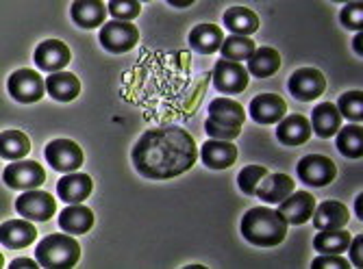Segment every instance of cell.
<instances>
[{"label":"cell","mask_w":363,"mask_h":269,"mask_svg":"<svg viewBox=\"0 0 363 269\" xmlns=\"http://www.w3.org/2000/svg\"><path fill=\"white\" fill-rule=\"evenodd\" d=\"M107 11L118 22H130L140 16L142 5H140V0H111V3L107 5Z\"/></svg>","instance_id":"836d02e7"},{"label":"cell","mask_w":363,"mask_h":269,"mask_svg":"<svg viewBox=\"0 0 363 269\" xmlns=\"http://www.w3.org/2000/svg\"><path fill=\"white\" fill-rule=\"evenodd\" d=\"M46 91L59 103H70L81 93V83L70 72H55L46 79Z\"/></svg>","instance_id":"4316f807"},{"label":"cell","mask_w":363,"mask_h":269,"mask_svg":"<svg viewBox=\"0 0 363 269\" xmlns=\"http://www.w3.org/2000/svg\"><path fill=\"white\" fill-rule=\"evenodd\" d=\"M57 193L63 202H68V205H81L91 193V178L81 172L79 174L70 172L68 176H63L57 183Z\"/></svg>","instance_id":"44dd1931"},{"label":"cell","mask_w":363,"mask_h":269,"mask_svg":"<svg viewBox=\"0 0 363 269\" xmlns=\"http://www.w3.org/2000/svg\"><path fill=\"white\" fill-rule=\"evenodd\" d=\"M224 44V33L216 24H198L189 33V48L201 55H213Z\"/></svg>","instance_id":"d6986e66"},{"label":"cell","mask_w":363,"mask_h":269,"mask_svg":"<svg viewBox=\"0 0 363 269\" xmlns=\"http://www.w3.org/2000/svg\"><path fill=\"white\" fill-rule=\"evenodd\" d=\"M266 174H268V170L263 165H248V167H244V170L240 172L238 185H240V189L246 195H252L257 191V185L261 183V178L266 176Z\"/></svg>","instance_id":"e575fe53"},{"label":"cell","mask_w":363,"mask_h":269,"mask_svg":"<svg viewBox=\"0 0 363 269\" xmlns=\"http://www.w3.org/2000/svg\"><path fill=\"white\" fill-rule=\"evenodd\" d=\"M101 40L103 48L107 52H113V55H122V52H128L130 48H135L138 42H140V28L130 22H107L103 24L101 28Z\"/></svg>","instance_id":"277c9868"},{"label":"cell","mask_w":363,"mask_h":269,"mask_svg":"<svg viewBox=\"0 0 363 269\" xmlns=\"http://www.w3.org/2000/svg\"><path fill=\"white\" fill-rule=\"evenodd\" d=\"M30 152V142L20 130H5L0 134V154L7 161H20Z\"/></svg>","instance_id":"f546056e"},{"label":"cell","mask_w":363,"mask_h":269,"mask_svg":"<svg viewBox=\"0 0 363 269\" xmlns=\"http://www.w3.org/2000/svg\"><path fill=\"white\" fill-rule=\"evenodd\" d=\"M72 20L81 28H96L101 26L107 18V5L101 0H77L72 3Z\"/></svg>","instance_id":"603a6c76"},{"label":"cell","mask_w":363,"mask_h":269,"mask_svg":"<svg viewBox=\"0 0 363 269\" xmlns=\"http://www.w3.org/2000/svg\"><path fill=\"white\" fill-rule=\"evenodd\" d=\"M352 237L342 230V228H335V230H320V234L313 239V248L320 252V254H342L344 250H348Z\"/></svg>","instance_id":"f1b7e54d"},{"label":"cell","mask_w":363,"mask_h":269,"mask_svg":"<svg viewBox=\"0 0 363 269\" xmlns=\"http://www.w3.org/2000/svg\"><path fill=\"white\" fill-rule=\"evenodd\" d=\"M46 161L52 170L70 174L83 165V150L72 139H55L44 150Z\"/></svg>","instance_id":"ba28073f"},{"label":"cell","mask_w":363,"mask_h":269,"mask_svg":"<svg viewBox=\"0 0 363 269\" xmlns=\"http://www.w3.org/2000/svg\"><path fill=\"white\" fill-rule=\"evenodd\" d=\"M315 209V198L307 191H291L283 202H279V213L287 219V224H305Z\"/></svg>","instance_id":"5bb4252c"},{"label":"cell","mask_w":363,"mask_h":269,"mask_svg":"<svg viewBox=\"0 0 363 269\" xmlns=\"http://www.w3.org/2000/svg\"><path fill=\"white\" fill-rule=\"evenodd\" d=\"M172 5H174V7H189L191 3H172Z\"/></svg>","instance_id":"7bdbcfd3"},{"label":"cell","mask_w":363,"mask_h":269,"mask_svg":"<svg viewBox=\"0 0 363 269\" xmlns=\"http://www.w3.org/2000/svg\"><path fill=\"white\" fill-rule=\"evenodd\" d=\"M38 239V228L30 219H9L0 228V241L9 250H22Z\"/></svg>","instance_id":"9a60e30c"},{"label":"cell","mask_w":363,"mask_h":269,"mask_svg":"<svg viewBox=\"0 0 363 269\" xmlns=\"http://www.w3.org/2000/svg\"><path fill=\"white\" fill-rule=\"evenodd\" d=\"M222 24L230 33H233V35L250 38V35H255V30L259 28V18H257L255 11H250L246 7H230L222 16Z\"/></svg>","instance_id":"484cf974"},{"label":"cell","mask_w":363,"mask_h":269,"mask_svg":"<svg viewBox=\"0 0 363 269\" xmlns=\"http://www.w3.org/2000/svg\"><path fill=\"white\" fill-rule=\"evenodd\" d=\"M313 226L318 230H335V228H344L348 224V209L342 205V202L335 200H326L320 207L313 209Z\"/></svg>","instance_id":"ffe728a7"},{"label":"cell","mask_w":363,"mask_h":269,"mask_svg":"<svg viewBox=\"0 0 363 269\" xmlns=\"http://www.w3.org/2000/svg\"><path fill=\"white\" fill-rule=\"evenodd\" d=\"M311 267L313 269H348L350 267V263L348 261H344L340 254H322V256H318L313 263H311Z\"/></svg>","instance_id":"74e56055"},{"label":"cell","mask_w":363,"mask_h":269,"mask_svg":"<svg viewBox=\"0 0 363 269\" xmlns=\"http://www.w3.org/2000/svg\"><path fill=\"white\" fill-rule=\"evenodd\" d=\"M287 89L296 100L307 103V100H315L324 93L326 79L320 70H315V67H301V70H296L289 76Z\"/></svg>","instance_id":"30bf717a"},{"label":"cell","mask_w":363,"mask_h":269,"mask_svg":"<svg viewBox=\"0 0 363 269\" xmlns=\"http://www.w3.org/2000/svg\"><path fill=\"white\" fill-rule=\"evenodd\" d=\"M296 172H298V178L309 187H326L335 181L337 167L324 154H307L296 167Z\"/></svg>","instance_id":"8992f818"},{"label":"cell","mask_w":363,"mask_h":269,"mask_svg":"<svg viewBox=\"0 0 363 269\" xmlns=\"http://www.w3.org/2000/svg\"><path fill=\"white\" fill-rule=\"evenodd\" d=\"M240 230L248 244L261 248H274L283 244V239L287 237V219L274 209L255 207L246 211V215L242 217Z\"/></svg>","instance_id":"7a4b0ae2"},{"label":"cell","mask_w":363,"mask_h":269,"mask_svg":"<svg viewBox=\"0 0 363 269\" xmlns=\"http://www.w3.org/2000/svg\"><path fill=\"white\" fill-rule=\"evenodd\" d=\"M130 156L144 178L168 181L191 170L198 161V146L185 128L161 126L146 130Z\"/></svg>","instance_id":"6da1fadb"},{"label":"cell","mask_w":363,"mask_h":269,"mask_svg":"<svg viewBox=\"0 0 363 269\" xmlns=\"http://www.w3.org/2000/svg\"><path fill=\"white\" fill-rule=\"evenodd\" d=\"M257 46L250 38H242V35H230L224 40L220 52H222V59L226 61H233V63H240V61H248L252 55H255Z\"/></svg>","instance_id":"1f68e13d"},{"label":"cell","mask_w":363,"mask_h":269,"mask_svg":"<svg viewBox=\"0 0 363 269\" xmlns=\"http://www.w3.org/2000/svg\"><path fill=\"white\" fill-rule=\"evenodd\" d=\"M205 130L211 139H220V142H235L242 132L240 126H222V124H216L213 120L205 122Z\"/></svg>","instance_id":"8d00e7d4"},{"label":"cell","mask_w":363,"mask_h":269,"mask_svg":"<svg viewBox=\"0 0 363 269\" xmlns=\"http://www.w3.org/2000/svg\"><path fill=\"white\" fill-rule=\"evenodd\" d=\"M281 67V55L266 46V48H257L255 55L248 59V74H252L255 79H268L274 76Z\"/></svg>","instance_id":"83f0119b"},{"label":"cell","mask_w":363,"mask_h":269,"mask_svg":"<svg viewBox=\"0 0 363 269\" xmlns=\"http://www.w3.org/2000/svg\"><path fill=\"white\" fill-rule=\"evenodd\" d=\"M361 200L363 195H357V217H361Z\"/></svg>","instance_id":"b9f144b4"},{"label":"cell","mask_w":363,"mask_h":269,"mask_svg":"<svg viewBox=\"0 0 363 269\" xmlns=\"http://www.w3.org/2000/svg\"><path fill=\"white\" fill-rule=\"evenodd\" d=\"M59 226L68 234H85L94 226V213H91V209H87L83 205H70L61 211Z\"/></svg>","instance_id":"cb8c5ba5"},{"label":"cell","mask_w":363,"mask_h":269,"mask_svg":"<svg viewBox=\"0 0 363 269\" xmlns=\"http://www.w3.org/2000/svg\"><path fill=\"white\" fill-rule=\"evenodd\" d=\"M38 265H40L38 261H28V258H18V261H13V263H11L9 267H13V269H16V267H38Z\"/></svg>","instance_id":"ab89813d"},{"label":"cell","mask_w":363,"mask_h":269,"mask_svg":"<svg viewBox=\"0 0 363 269\" xmlns=\"http://www.w3.org/2000/svg\"><path fill=\"white\" fill-rule=\"evenodd\" d=\"M3 178H5L7 187H11V189L30 191V189H38L46 183V172L35 161H16L5 170Z\"/></svg>","instance_id":"9c48e42d"},{"label":"cell","mask_w":363,"mask_h":269,"mask_svg":"<svg viewBox=\"0 0 363 269\" xmlns=\"http://www.w3.org/2000/svg\"><path fill=\"white\" fill-rule=\"evenodd\" d=\"M16 211L30 222H48L57 213V205L50 193L30 189L16 200Z\"/></svg>","instance_id":"52a82bcc"},{"label":"cell","mask_w":363,"mask_h":269,"mask_svg":"<svg viewBox=\"0 0 363 269\" xmlns=\"http://www.w3.org/2000/svg\"><path fill=\"white\" fill-rule=\"evenodd\" d=\"M248 76L244 65L220 59L213 67V87L220 93H242L248 87Z\"/></svg>","instance_id":"8fae6325"},{"label":"cell","mask_w":363,"mask_h":269,"mask_svg":"<svg viewBox=\"0 0 363 269\" xmlns=\"http://www.w3.org/2000/svg\"><path fill=\"white\" fill-rule=\"evenodd\" d=\"M352 46H354V52H357V55H361V33H357V38H354Z\"/></svg>","instance_id":"60d3db41"},{"label":"cell","mask_w":363,"mask_h":269,"mask_svg":"<svg viewBox=\"0 0 363 269\" xmlns=\"http://www.w3.org/2000/svg\"><path fill=\"white\" fill-rule=\"evenodd\" d=\"M361 241H363V237L359 234V237L354 239V241H350V265H354V267H361L363 265V258H361Z\"/></svg>","instance_id":"f35d334b"},{"label":"cell","mask_w":363,"mask_h":269,"mask_svg":"<svg viewBox=\"0 0 363 269\" xmlns=\"http://www.w3.org/2000/svg\"><path fill=\"white\" fill-rule=\"evenodd\" d=\"M35 256L40 267L46 269H68L74 267L81 258V246L77 239H72L70 234H48L44 237L38 248H35Z\"/></svg>","instance_id":"3957f363"},{"label":"cell","mask_w":363,"mask_h":269,"mask_svg":"<svg viewBox=\"0 0 363 269\" xmlns=\"http://www.w3.org/2000/svg\"><path fill=\"white\" fill-rule=\"evenodd\" d=\"M201 159L209 170H226L238 161V148L233 142L209 139L201 148Z\"/></svg>","instance_id":"2e32d148"},{"label":"cell","mask_w":363,"mask_h":269,"mask_svg":"<svg viewBox=\"0 0 363 269\" xmlns=\"http://www.w3.org/2000/svg\"><path fill=\"white\" fill-rule=\"evenodd\" d=\"M33 59H35V65L40 67V70L55 74V72H63V67L70 63L72 55H70V48L65 46L63 42L46 40L35 48Z\"/></svg>","instance_id":"7c38bea8"},{"label":"cell","mask_w":363,"mask_h":269,"mask_svg":"<svg viewBox=\"0 0 363 269\" xmlns=\"http://www.w3.org/2000/svg\"><path fill=\"white\" fill-rule=\"evenodd\" d=\"M337 150L348 159H361L363 154V130L359 124H350L337 130Z\"/></svg>","instance_id":"4dcf8cb0"},{"label":"cell","mask_w":363,"mask_h":269,"mask_svg":"<svg viewBox=\"0 0 363 269\" xmlns=\"http://www.w3.org/2000/svg\"><path fill=\"white\" fill-rule=\"evenodd\" d=\"M7 89L13 100L22 105H30L44 98L46 81L35 70H16L7 81Z\"/></svg>","instance_id":"5b68a950"},{"label":"cell","mask_w":363,"mask_h":269,"mask_svg":"<svg viewBox=\"0 0 363 269\" xmlns=\"http://www.w3.org/2000/svg\"><path fill=\"white\" fill-rule=\"evenodd\" d=\"M340 22H342L346 28L361 33V28H363V5H361V3H348V5L340 11Z\"/></svg>","instance_id":"d590c367"},{"label":"cell","mask_w":363,"mask_h":269,"mask_svg":"<svg viewBox=\"0 0 363 269\" xmlns=\"http://www.w3.org/2000/svg\"><path fill=\"white\" fill-rule=\"evenodd\" d=\"M209 120L222 126H240L246 122V111L240 103L228 98H218L209 105Z\"/></svg>","instance_id":"d4e9b609"},{"label":"cell","mask_w":363,"mask_h":269,"mask_svg":"<svg viewBox=\"0 0 363 269\" xmlns=\"http://www.w3.org/2000/svg\"><path fill=\"white\" fill-rule=\"evenodd\" d=\"M337 111L342 118L359 124L363 120V93L359 89H354V91H346L344 96H340Z\"/></svg>","instance_id":"d6a6232c"},{"label":"cell","mask_w":363,"mask_h":269,"mask_svg":"<svg viewBox=\"0 0 363 269\" xmlns=\"http://www.w3.org/2000/svg\"><path fill=\"white\" fill-rule=\"evenodd\" d=\"M287 113V103L277 93H259L250 100V118L257 124H279Z\"/></svg>","instance_id":"4fadbf2b"},{"label":"cell","mask_w":363,"mask_h":269,"mask_svg":"<svg viewBox=\"0 0 363 269\" xmlns=\"http://www.w3.org/2000/svg\"><path fill=\"white\" fill-rule=\"evenodd\" d=\"M309 137H311V124L301 113L283 118L277 126V139L283 146H301V144L309 142Z\"/></svg>","instance_id":"e0dca14e"},{"label":"cell","mask_w":363,"mask_h":269,"mask_svg":"<svg viewBox=\"0 0 363 269\" xmlns=\"http://www.w3.org/2000/svg\"><path fill=\"white\" fill-rule=\"evenodd\" d=\"M311 128L315 130L318 137L326 139L337 134V130L342 128V115L337 111V107L333 103H322L313 109L311 113Z\"/></svg>","instance_id":"7402d4cb"},{"label":"cell","mask_w":363,"mask_h":269,"mask_svg":"<svg viewBox=\"0 0 363 269\" xmlns=\"http://www.w3.org/2000/svg\"><path fill=\"white\" fill-rule=\"evenodd\" d=\"M294 191V181L287 174H266L257 185L255 195L266 205H279Z\"/></svg>","instance_id":"ac0fdd59"}]
</instances>
